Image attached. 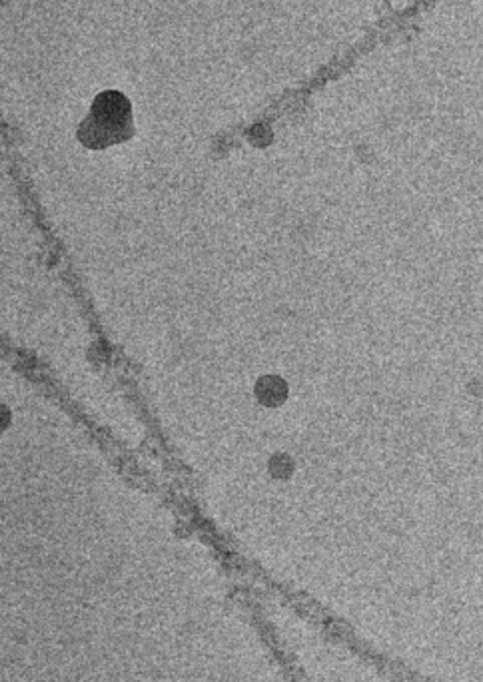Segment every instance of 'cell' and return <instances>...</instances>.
<instances>
[{
    "instance_id": "obj_1",
    "label": "cell",
    "mask_w": 483,
    "mask_h": 682,
    "mask_svg": "<svg viewBox=\"0 0 483 682\" xmlns=\"http://www.w3.org/2000/svg\"><path fill=\"white\" fill-rule=\"evenodd\" d=\"M132 130V110L124 94L110 90L96 96L90 116L82 122L78 138L90 148H104L128 138Z\"/></svg>"
},
{
    "instance_id": "obj_2",
    "label": "cell",
    "mask_w": 483,
    "mask_h": 682,
    "mask_svg": "<svg viewBox=\"0 0 483 682\" xmlns=\"http://www.w3.org/2000/svg\"><path fill=\"white\" fill-rule=\"evenodd\" d=\"M286 393H288L286 383H284L280 377H276V375L262 377V379L258 381V385H256V395H258V399H260L264 405H270V407L280 405V403L286 399Z\"/></svg>"
},
{
    "instance_id": "obj_3",
    "label": "cell",
    "mask_w": 483,
    "mask_h": 682,
    "mask_svg": "<svg viewBox=\"0 0 483 682\" xmlns=\"http://www.w3.org/2000/svg\"><path fill=\"white\" fill-rule=\"evenodd\" d=\"M292 469H294V463L288 455H276L270 461V471L274 477H288L292 473Z\"/></svg>"
},
{
    "instance_id": "obj_4",
    "label": "cell",
    "mask_w": 483,
    "mask_h": 682,
    "mask_svg": "<svg viewBox=\"0 0 483 682\" xmlns=\"http://www.w3.org/2000/svg\"><path fill=\"white\" fill-rule=\"evenodd\" d=\"M10 425V411L8 407L0 405V431H4Z\"/></svg>"
}]
</instances>
